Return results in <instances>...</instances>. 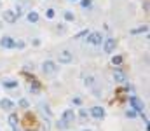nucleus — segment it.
<instances>
[{
	"label": "nucleus",
	"mask_w": 150,
	"mask_h": 131,
	"mask_svg": "<svg viewBox=\"0 0 150 131\" xmlns=\"http://www.w3.org/2000/svg\"><path fill=\"white\" fill-rule=\"evenodd\" d=\"M129 105H131V109L135 110V112H140V114H143V110H145V103L136 96V95H133L131 98H129Z\"/></svg>",
	"instance_id": "1"
},
{
	"label": "nucleus",
	"mask_w": 150,
	"mask_h": 131,
	"mask_svg": "<svg viewBox=\"0 0 150 131\" xmlns=\"http://www.w3.org/2000/svg\"><path fill=\"white\" fill-rule=\"evenodd\" d=\"M58 70H59V67H56V63L51 61V60H47V61L42 63V72H44L45 75H54Z\"/></svg>",
	"instance_id": "2"
},
{
	"label": "nucleus",
	"mask_w": 150,
	"mask_h": 131,
	"mask_svg": "<svg viewBox=\"0 0 150 131\" xmlns=\"http://www.w3.org/2000/svg\"><path fill=\"white\" fill-rule=\"evenodd\" d=\"M87 44H93V46H100L101 44V40H103V37H101V33L100 32H93V33H87Z\"/></svg>",
	"instance_id": "3"
},
{
	"label": "nucleus",
	"mask_w": 150,
	"mask_h": 131,
	"mask_svg": "<svg viewBox=\"0 0 150 131\" xmlns=\"http://www.w3.org/2000/svg\"><path fill=\"white\" fill-rule=\"evenodd\" d=\"M115 47H117V40H115V39H107L105 44H103V49H105V53H108V54L114 53Z\"/></svg>",
	"instance_id": "4"
},
{
	"label": "nucleus",
	"mask_w": 150,
	"mask_h": 131,
	"mask_svg": "<svg viewBox=\"0 0 150 131\" xmlns=\"http://www.w3.org/2000/svg\"><path fill=\"white\" fill-rule=\"evenodd\" d=\"M72 60H73V54H72L70 51H66V49L58 54V61H59V63H70Z\"/></svg>",
	"instance_id": "5"
},
{
	"label": "nucleus",
	"mask_w": 150,
	"mask_h": 131,
	"mask_svg": "<svg viewBox=\"0 0 150 131\" xmlns=\"http://www.w3.org/2000/svg\"><path fill=\"white\" fill-rule=\"evenodd\" d=\"M3 21H5V23H9V25H14V23L17 21V18H16L14 11H3Z\"/></svg>",
	"instance_id": "6"
},
{
	"label": "nucleus",
	"mask_w": 150,
	"mask_h": 131,
	"mask_svg": "<svg viewBox=\"0 0 150 131\" xmlns=\"http://www.w3.org/2000/svg\"><path fill=\"white\" fill-rule=\"evenodd\" d=\"M91 116H93L94 119H103V117H105V109L96 105V107L91 109Z\"/></svg>",
	"instance_id": "7"
},
{
	"label": "nucleus",
	"mask_w": 150,
	"mask_h": 131,
	"mask_svg": "<svg viewBox=\"0 0 150 131\" xmlns=\"http://www.w3.org/2000/svg\"><path fill=\"white\" fill-rule=\"evenodd\" d=\"M63 121H65L66 124H72V123L75 121V112H73L72 109H66V110L63 112Z\"/></svg>",
	"instance_id": "8"
},
{
	"label": "nucleus",
	"mask_w": 150,
	"mask_h": 131,
	"mask_svg": "<svg viewBox=\"0 0 150 131\" xmlns=\"http://www.w3.org/2000/svg\"><path fill=\"white\" fill-rule=\"evenodd\" d=\"M114 79H115L117 82H126V81H128L126 74H124L121 68H115V70H114Z\"/></svg>",
	"instance_id": "9"
},
{
	"label": "nucleus",
	"mask_w": 150,
	"mask_h": 131,
	"mask_svg": "<svg viewBox=\"0 0 150 131\" xmlns=\"http://www.w3.org/2000/svg\"><path fill=\"white\" fill-rule=\"evenodd\" d=\"M0 109H3V110L10 112V110L14 109V103H12V100H9V98H3V100H0Z\"/></svg>",
	"instance_id": "10"
},
{
	"label": "nucleus",
	"mask_w": 150,
	"mask_h": 131,
	"mask_svg": "<svg viewBox=\"0 0 150 131\" xmlns=\"http://www.w3.org/2000/svg\"><path fill=\"white\" fill-rule=\"evenodd\" d=\"M14 42H16V40H14L12 37H3V39L0 40V46L5 47V49H10V47H14Z\"/></svg>",
	"instance_id": "11"
},
{
	"label": "nucleus",
	"mask_w": 150,
	"mask_h": 131,
	"mask_svg": "<svg viewBox=\"0 0 150 131\" xmlns=\"http://www.w3.org/2000/svg\"><path fill=\"white\" fill-rule=\"evenodd\" d=\"M147 32H149V26H147V25H143V26L133 28V30H131L129 33H131V35H138V33H147Z\"/></svg>",
	"instance_id": "12"
},
{
	"label": "nucleus",
	"mask_w": 150,
	"mask_h": 131,
	"mask_svg": "<svg viewBox=\"0 0 150 131\" xmlns=\"http://www.w3.org/2000/svg\"><path fill=\"white\" fill-rule=\"evenodd\" d=\"M2 86H3V88H9V89H14V88H17V81L5 79V81H2Z\"/></svg>",
	"instance_id": "13"
},
{
	"label": "nucleus",
	"mask_w": 150,
	"mask_h": 131,
	"mask_svg": "<svg viewBox=\"0 0 150 131\" xmlns=\"http://www.w3.org/2000/svg\"><path fill=\"white\" fill-rule=\"evenodd\" d=\"M26 18H28L30 23H37V21H38V12H37V11H30V12L26 14Z\"/></svg>",
	"instance_id": "14"
},
{
	"label": "nucleus",
	"mask_w": 150,
	"mask_h": 131,
	"mask_svg": "<svg viewBox=\"0 0 150 131\" xmlns=\"http://www.w3.org/2000/svg\"><path fill=\"white\" fill-rule=\"evenodd\" d=\"M17 114H10L9 116V124H10V128H14V126H17Z\"/></svg>",
	"instance_id": "15"
},
{
	"label": "nucleus",
	"mask_w": 150,
	"mask_h": 131,
	"mask_svg": "<svg viewBox=\"0 0 150 131\" xmlns=\"http://www.w3.org/2000/svg\"><path fill=\"white\" fill-rule=\"evenodd\" d=\"M30 91H31V93H38V91H40V86H38L37 81H33V86H30Z\"/></svg>",
	"instance_id": "16"
},
{
	"label": "nucleus",
	"mask_w": 150,
	"mask_h": 131,
	"mask_svg": "<svg viewBox=\"0 0 150 131\" xmlns=\"http://www.w3.org/2000/svg\"><path fill=\"white\" fill-rule=\"evenodd\" d=\"M40 110H42V114H47V117H51V116H52V114H51V110H49V107H47V105H44V103L40 105Z\"/></svg>",
	"instance_id": "17"
},
{
	"label": "nucleus",
	"mask_w": 150,
	"mask_h": 131,
	"mask_svg": "<svg viewBox=\"0 0 150 131\" xmlns=\"http://www.w3.org/2000/svg\"><path fill=\"white\" fill-rule=\"evenodd\" d=\"M63 16H65V19H66V21H73V19H75V16H73L70 11H65V14H63Z\"/></svg>",
	"instance_id": "18"
},
{
	"label": "nucleus",
	"mask_w": 150,
	"mask_h": 131,
	"mask_svg": "<svg viewBox=\"0 0 150 131\" xmlns=\"http://www.w3.org/2000/svg\"><path fill=\"white\" fill-rule=\"evenodd\" d=\"M112 63H114V65H117V67H119V65H121V63H122V56H114V58H112Z\"/></svg>",
	"instance_id": "19"
},
{
	"label": "nucleus",
	"mask_w": 150,
	"mask_h": 131,
	"mask_svg": "<svg viewBox=\"0 0 150 131\" xmlns=\"http://www.w3.org/2000/svg\"><path fill=\"white\" fill-rule=\"evenodd\" d=\"M19 107H21V109H28V107H30V103H28V100H24V98H21V100H19Z\"/></svg>",
	"instance_id": "20"
},
{
	"label": "nucleus",
	"mask_w": 150,
	"mask_h": 131,
	"mask_svg": "<svg viewBox=\"0 0 150 131\" xmlns=\"http://www.w3.org/2000/svg\"><path fill=\"white\" fill-rule=\"evenodd\" d=\"M56 126H58V130H66V128H68V126H70V124H66V123H65V121H63V119H61V121H59V123H58V124H56Z\"/></svg>",
	"instance_id": "21"
},
{
	"label": "nucleus",
	"mask_w": 150,
	"mask_h": 131,
	"mask_svg": "<svg viewBox=\"0 0 150 131\" xmlns=\"http://www.w3.org/2000/svg\"><path fill=\"white\" fill-rule=\"evenodd\" d=\"M80 5H82L84 9H87V7L93 5V0H80Z\"/></svg>",
	"instance_id": "22"
},
{
	"label": "nucleus",
	"mask_w": 150,
	"mask_h": 131,
	"mask_svg": "<svg viewBox=\"0 0 150 131\" xmlns=\"http://www.w3.org/2000/svg\"><path fill=\"white\" fill-rule=\"evenodd\" d=\"M45 16H47L49 19H52V18L56 16V12H54V9H47V11H45Z\"/></svg>",
	"instance_id": "23"
},
{
	"label": "nucleus",
	"mask_w": 150,
	"mask_h": 131,
	"mask_svg": "<svg viewBox=\"0 0 150 131\" xmlns=\"http://www.w3.org/2000/svg\"><path fill=\"white\" fill-rule=\"evenodd\" d=\"M87 33H89L87 30H82V32H79V33H77L73 39H82V37H87Z\"/></svg>",
	"instance_id": "24"
},
{
	"label": "nucleus",
	"mask_w": 150,
	"mask_h": 131,
	"mask_svg": "<svg viewBox=\"0 0 150 131\" xmlns=\"http://www.w3.org/2000/svg\"><path fill=\"white\" fill-rule=\"evenodd\" d=\"M126 116H128V117H131V119H133V117H136V112H135V110H133V109H129V110H128V112H126Z\"/></svg>",
	"instance_id": "25"
},
{
	"label": "nucleus",
	"mask_w": 150,
	"mask_h": 131,
	"mask_svg": "<svg viewBox=\"0 0 150 131\" xmlns=\"http://www.w3.org/2000/svg\"><path fill=\"white\" fill-rule=\"evenodd\" d=\"M14 47H19V49H23V47H24V42H23V40H19V42H14Z\"/></svg>",
	"instance_id": "26"
},
{
	"label": "nucleus",
	"mask_w": 150,
	"mask_h": 131,
	"mask_svg": "<svg viewBox=\"0 0 150 131\" xmlns=\"http://www.w3.org/2000/svg\"><path fill=\"white\" fill-rule=\"evenodd\" d=\"M80 117H82V119L87 117V110H86V109H80Z\"/></svg>",
	"instance_id": "27"
},
{
	"label": "nucleus",
	"mask_w": 150,
	"mask_h": 131,
	"mask_svg": "<svg viewBox=\"0 0 150 131\" xmlns=\"http://www.w3.org/2000/svg\"><path fill=\"white\" fill-rule=\"evenodd\" d=\"M73 103L75 105H80V98H73Z\"/></svg>",
	"instance_id": "28"
},
{
	"label": "nucleus",
	"mask_w": 150,
	"mask_h": 131,
	"mask_svg": "<svg viewBox=\"0 0 150 131\" xmlns=\"http://www.w3.org/2000/svg\"><path fill=\"white\" fill-rule=\"evenodd\" d=\"M12 131H21V130H19L17 126H14V128H12Z\"/></svg>",
	"instance_id": "29"
},
{
	"label": "nucleus",
	"mask_w": 150,
	"mask_h": 131,
	"mask_svg": "<svg viewBox=\"0 0 150 131\" xmlns=\"http://www.w3.org/2000/svg\"><path fill=\"white\" fill-rule=\"evenodd\" d=\"M84 131H91V130H84Z\"/></svg>",
	"instance_id": "30"
},
{
	"label": "nucleus",
	"mask_w": 150,
	"mask_h": 131,
	"mask_svg": "<svg viewBox=\"0 0 150 131\" xmlns=\"http://www.w3.org/2000/svg\"><path fill=\"white\" fill-rule=\"evenodd\" d=\"M72 2H75V0H72Z\"/></svg>",
	"instance_id": "31"
}]
</instances>
